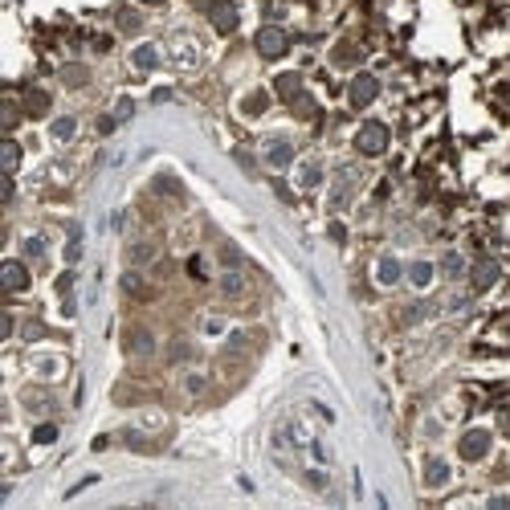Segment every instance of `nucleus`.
<instances>
[{
	"instance_id": "3",
	"label": "nucleus",
	"mask_w": 510,
	"mask_h": 510,
	"mask_svg": "<svg viewBox=\"0 0 510 510\" xmlns=\"http://www.w3.org/2000/svg\"><path fill=\"white\" fill-rule=\"evenodd\" d=\"M375 98H380V78H375V74H368V70H359L347 82V102L355 106V111H368Z\"/></svg>"
},
{
	"instance_id": "11",
	"label": "nucleus",
	"mask_w": 510,
	"mask_h": 510,
	"mask_svg": "<svg viewBox=\"0 0 510 510\" xmlns=\"http://www.w3.org/2000/svg\"><path fill=\"white\" fill-rule=\"evenodd\" d=\"M351 188H355V167H343L335 180V192H331V212H339L351 200Z\"/></svg>"
},
{
	"instance_id": "13",
	"label": "nucleus",
	"mask_w": 510,
	"mask_h": 510,
	"mask_svg": "<svg viewBox=\"0 0 510 510\" xmlns=\"http://www.w3.org/2000/svg\"><path fill=\"white\" fill-rule=\"evenodd\" d=\"M266 111H270V90L257 86V90H249L241 98V115L245 118H257V115H266Z\"/></svg>"
},
{
	"instance_id": "33",
	"label": "nucleus",
	"mask_w": 510,
	"mask_h": 510,
	"mask_svg": "<svg viewBox=\"0 0 510 510\" xmlns=\"http://www.w3.org/2000/svg\"><path fill=\"white\" fill-rule=\"evenodd\" d=\"M188 274H192L196 282H205V261H200V257H192V261H188Z\"/></svg>"
},
{
	"instance_id": "34",
	"label": "nucleus",
	"mask_w": 510,
	"mask_h": 510,
	"mask_svg": "<svg viewBox=\"0 0 510 510\" xmlns=\"http://www.w3.org/2000/svg\"><path fill=\"white\" fill-rule=\"evenodd\" d=\"M156 188H160V192H172V196H180V184H176V180H167V176H160Z\"/></svg>"
},
{
	"instance_id": "26",
	"label": "nucleus",
	"mask_w": 510,
	"mask_h": 510,
	"mask_svg": "<svg viewBox=\"0 0 510 510\" xmlns=\"http://www.w3.org/2000/svg\"><path fill=\"white\" fill-rule=\"evenodd\" d=\"M57 441V425H37L33 429V445H53Z\"/></svg>"
},
{
	"instance_id": "15",
	"label": "nucleus",
	"mask_w": 510,
	"mask_h": 510,
	"mask_svg": "<svg viewBox=\"0 0 510 510\" xmlns=\"http://www.w3.org/2000/svg\"><path fill=\"white\" fill-rule=\"evenodd\" d=\"M445 482H449V462L429 457V462H425V486H429V490H441Z\"/></svg>"
},
{
	"instance_id": "20",
	"label": "nucleus",
	"mask_w": 510,
	"mask_h": 510,
	"mask_svg": "<svg viewBox=\"0 0 510 510\" xmlns=\"http://www.w3.org/2000/svg\"><path fill=\"white\" fill-rule=\"evenodd\" d=\"M62 82H66L70 90H78V86L90 82V70H86V66H62Z\"/></svg>"
},
{
	"instance_id": "17",
	"label": "nucleus",
	"mask_w": 510,
	"mask_h": 510,
	"mask_svg": "<svg viewBox=\"0 0 510 510\" xmlns=\"http://www.w3.org/2000/svg\"><path fill=\"white\" fill-rule=\"evenodd\" d=\"M274 90H278V98H286V102H294L302 90V74H278V82H274Z\"/></svg>"
},
{
	"instance_id": "21",
	"label": "nucleus",
	"mask_w": 510,
	"mask_h": 510,
	"mask_svg": "<svg viewBox=\"0 0 510 510\" xmlns=\"http://www.w3.org/2000/svg\"><path fill=\"white\" fill-rule=\"evenodd\" d=\"M241 290H245V278H241L237 270H225V274H221V294H225V298H237Z\"/></svg>"
},
{
	"instance_id": "1",
	"label": "nucleus",
	"mask_w": 510,
	"mask_h": 510,
	"mask_svg": "<svg viewBox=\"0 0 510 510\" xmlns=\"http://www.w3.org/2000/svg\"><path fill=\"white\" fill-rule=\"evenodd\" d=\"M254 49H257V57L278 62V57L290 53V33H286L282 25H261V29H257V37H254Z\"/></svg>"
},
{
	"instance_id": "7",
	"label": "nucleus",
	"mask_w": 510,
	"mask_h": 510,
	"mask_svg": "<svg viewBox=\"0 0 510 510\" xmlns=\"http://www.w3.org/2000/svg\"><path fill=\"white\" fill-rule=\"evenodd\" d=\"M502 278V266L494 261V257H482V261H474V270H469V286L482 294V290H490L494 282Z\"/></svg>"
},
{
	"instance_id": "2",
	"label": "nucleus",
	"mask_w": 510,
	"mask_h": 510,
	"mask_svg": "<svg viewBox=\"0 0 510 510\" xmlns=\"http://www.w3.org/2000/svg\"><path fill=\"white\" fill-rule=\"evenodd\" d=\"M388 139H392V135H388V127H384L380 118H368V123L355 131V151H359V156H368V160H375V156H384V151H388Z\"/></svg>"
},
{
	"instance_id": "23",
	"label": "nucleus",
	"mask_w": 510,
	"mask_h": 510,
	"mask_svg": "<svg viewBox=\"0 0 510 510\" xmlns=\"http://www.w3.org/2000/svg\"><path fill=\"white\" fill-rule=\"evenodd\" d=\"M17 167H21V143L4 139V172H8V176H17Z\"/></svg>"
},
{
	"instance_id": "31",
	"label": "nucleus",
	"mask_w": 510,
	"mask_h": 510,
	"mask_svg": "<svg viewBox=\"0 0 510 510\" xmlns=\"http://www.w3.org/2000/svg\"><path fill=\"white\" fill-rule=\"evenodd\" d=\"M17 123H21V111H17V106H13V102H8V106H4V127H8V131H13V127H17Z\"/></svg>"
},
{
	"instance_id": "32",
	"label": "nucleus",
	"mask_w": 510,
	"mask_h": 510,
	"mask_svg": "<svg viewBox=\"0 0 510 510\" xmlns=\"http://www.w3.org/2000/svg\"><path fill=\"white\" fill-rule=\"evenodd\" d=\"M331 241H335V245H343V241H347V229H343V225H339V221H331Z\"/></svg>"
},
{
	"instance_id": "14",
	"label": "nucleus",
	"mask_w": 510,
	"mask_h": 510,
	"mask_svg": "<svg viewBox=\"0 0 510 510\" xmlns=\"http://www.w3.org/2000/svg\"><path fill=\"white\" fill-rule=\"evenodd\" d=\"M404 274H408V282H413L417 290H429V286H433V278H437V266H433V261H413Z\"/></svg>"
},
{
	"instance_id": "28",
	"label": "nucleus",
	"mask_w": 510,
	"mask_h": 510,
	"mask_svg": "<svg viewBox=\"0 0 510 510\" xmlns=\"http://www.w3.org/2000/svg\"><path fill=\"white\" fill-rule=\"evenodd\" d=\"M441 270H445L449 278H457V274H462V270H465V261H462V257H457V254H449V257H445V261H441Z\"/></svg>"
},
{
	"instance_id": "6",
	"label": "nucleus",
	"mask_w": 510,
	"mask_h": 510,
	"mask_svg": "<svg viewBox=\"0 0 510 510\" xmlns=\"http://www.w3.org/2000/svg\"><path fill=\"white\" fill-rule=\"evenodd\" d=\"M209 21H212V29H216L221 37H229V33H237V25H241V13H237L233 0H216L212 13H209Z\"/></svg>"
},
{
	"instance_id": "16",
	"label": "nucleus",
	"mask_w": 510,
	"mask_h": 510,
	"mask_svg": "<svg viewBox=\"0 0 510 510\" xmlns=\"http://www.w3.org/2000/svg\"><path fill=\"white\" fill-rule=\"evenodd\" d=\"M131 66L143 70V74H151L156 66H160V49H156V46H135V49H131Z\"/></svg>"
},
{
	"instance_id": "22",
	"label": "nucleus",
	"mask_w": 510,
	"mask_h": 510,
	"mask_svg": "<svg viewBox=\"0 0 510 510\" xmlns=\"http://www.w3.org/2000/svg\"><path fill=\"white\" fill-rule=\"evenodd\" d=\"M115 21H118V33H139L143 29V17L135 13V8H118Z\"/></svg>"
},
{
	"instance_id": "25",
	"label": "nucleus",
	"mask_w": 510,
	"mask_h": 510,
	"mask_svg": "<svg viewBox=\"0 0 510 510\" xmlns=\"http://www.w3.org/2000/svg\"><path fill=\"white\" fill-rule=\"evenodd\" d=\"M331 57H335V66H355V62H359V49L351 46V41H343V46H335Z\"/></svg>"
},
{
	"instance_id": "27",
	"label": "nucleus",
	"mask_w": 510,
	"mask_h": 510,
	"mask_svg": "<svg viewBox=\"0 0 510 510\" xmlns=\"http://www.w3.org/2000/svg\"><path fill=\"white\" fill-rule=\"evenodd\" d=\"M290 106H294V115H302V118H315V98H310V94H298V98H294Z\"/></svg>"
},
{
	"instance_id": "8",
	"label": "nucleus",
	"mask_w": 510,
	"mask_h": 510,
	"mask_svg": "<svg viewBox=\"0 0 510 510\" xmlns=\"http://www.w3.org/2000/svg\"><path fill=\"white\" fill-rule=\"evenodd\" d=\"M123 347H127V355H151L156 351V335L147 331V326H127V335H123Z\"/></svg>"
},
{
	"instance_id": "35",
	"label": "nucleus",
	"mask_w": 510,
	"mask_h": 510,
	"mask_svg": "<svg viewBox=\"0 0 510 510\" xmlns=\"http://www.w3.org/2000/svg\"><path fill=\"white\" fill-rule=\"evenodd\" d=\"M25 249H29L33 257H41V249H46V245H41V237H29V241H25Z\"/></svg>"
},
{
	"instance_id": "41",
	"label": "nucleus",
	"mask_w": 510,
	"mask_h": 510,
	"mask_svg": "<svg viewBox=\"0 0 510 510\" xmlns=\"http://www.w3.org/2000/svg\"><path fill=\"white\" fill-rule=\"evenodd\" d=\"M139 4H163V0H139Z\"/></svg>"
},
{
	"instance_id": "36",
	"label": "nucleus",
	"mask_w": 510,
	"mask_h": 510,
	"mask_svg": "<svg viewBox=\"0 0 510 510\" xmlns=\"http://www.w3.org/2000/svg\"><path fill=\"white\" fill-rule=\"evenodd\" d=\"M188 355V343H172V351H167V359H184Z\"/></svg>"
},
{
	"instance_id": "19",
	"label": "nucleus",
	"mask_w": 510,
	"mask_h": 510,
	"mask_svg": "<svg viewBox=\"0 0 510 510\" xmlns=\"http://www.w3.org/2000/svg\"><path fill=\"white\" fill-rule=\"evenodd\" d=\"M74 131H78V118H74V115H62V118H53V123H49V135H53L57 143H70Z\"/></svg>"
},
{
	"instance_id": "5",
	"label": "nucleus",
	"mask_w": 510,
	"mask_h": 510,
	"mask_svg": "<svg viewBox=\"0 0 510 510\" xmlns=\"http://www.w3.org/2000/svg\"><path fill=\"white\" fill-rule=\"evenodd\" d=\"M0 282H4V290H8V294H21V290H29L33 274H29V266H25V261L8 257V261H0Z\"/></svg>"
},
{
	"instance_id": "40",
	"label": "nucleus",
	"mask_w": 510,
	"mask_h": 510,
	"mask_svg": "<svg viewBox=\"0 0 510 510\" xmlns=\"http://www.w3.org/2000/svg\"><path fill=\"white\" fill-rule=\"evenodd\" d=\"M498 429H502V433H510V413H502V420H498Z\"/></svg>"
},
{
	"instance_id": "38",
	"label": "nucleus",
	"mask_w": 510,
	"mask_h": 510,
	"mask_svg": "<svg viewBox=\"0 0 510 510\" xmlns=\"http://www.w3.org/2000/svg\"><path fill=\"white\" fill-rule=\"evenodd\" d=\"M66 257H70V261H78V257H82V245H78V241H70V249H66Z\"/></svg>"
},
{
	"instance_id": "10",
	"label": "nucleus",
	"mask_w": 510,
	"mask_h": 510,
	"mask_svg": "<svg viewBox=\"0 0 510 510\" xmlns=\"http://www.w3.org/2000/svg\"><path fill=\"white\" fill-rule=\"evenodd\" d=\"M266 163H270V167H290V163H294V143L290 139H270L266 143Z\"/></svg>"
},
{
	"instance_id": "24",
	"label": "nucleus",
	"mask_w": 510,
	"mask_h": 510,
	"mask_svg": "<svg viewBox=\"0 0 510 510\" xmlns=\"http://www.w3.org/2000/svg\"><path fill=\"white\" fill-rule=\"evenodd\" d=\"M298 184L302 188H319L323 184V167H319V163H302L298 167Z\"/></svg>"
},
{
	"instance_id": "4",
	"label": "nucleus",
	"mask_w": 510,
	"mask_h": 510,
	"mask_svg": "<svg viewBox=\"0 0 510 510\" xmlns=\"http://www.w3.org/2000/svg\"><path fill=\"white\" fill-rule=\"evenodd\" d=\"M490 445H494L490 429H465L462 441H457V457H462V462H482L490 453Z\"/></svg>"
},
{
	"instance_id": "18",
	"label": "nucleus",
	"mask_w": 510,
	"mask_h": 510,
	"mask_svg": "<svg viewBox=\"0 0 510 510\" xmlns=\"http://www.w3.org/2000/svg\"><path fill=\"white\" fill-rule=\"evenodd\" d=\"M123 294H131V298H151V286H147V282H143V274H135V270H127V274H123Z\"/></svg>"
},
{
	"instance_id": "12",
	"label": "nucleus",
	"mask_w": 510,
	"mask_h": 510,
	"mask_svg": "<svg viewBox=\"0 0 510 510\" xmlns=\"http://www.w3.org/2000/svg\"><path fill=\"white\" fill-rule=\"evenodd\" d=\"M400 278H404V266H400V257L384 254L380 261H375V282H380V286H396Z\"/></svg>"
},
{
	"instance_id": "9",
	"label": "nucleus",
	"mask_w": 510,
	"mask_h": 510,
	"mask_svg": "<svg viewBox=\"0 0 510 510\" xmlns=\"http://www.w3.org/2000/svg\"><path fill=\"white\" fill-rule=\"evenodd\" d=\"M49 106H53L49 90H41V86H29V90H25V98H21L25 118H46V115H49Z\"/></svg>"
},
{
	"instance_id": "30",
	"label": "nucleus",
	"mask_w": 510,
	"mask_h": 510,
	"mask_svg": "<svg viewBox=\"0 0 510 510\" xmlns=\"http://www.w3.org/2000/svg\"><path fill=\"white\" fill-rule=\"evenodd\" d=\"M127 261H151V245H131V249H127Z\"/></svg>"
},
{
	"instance_id": "29",
	"label": "nucleus",
	"mask_w": 510,
	"mask_h": 510,
	"mask_svg": "<svg viewBox=\"0 0 510 510\" xmlns=\"http://www.w3.org/2000/svg\"><path fill=\"white\" fill-rule=\"evenodd\" d=\"M131 115H135V102H131V98H118V102H115V118H118V123H127Z\"/></svg>"
},
{
	"instance_id": "39",
	"label": "nucleus",
	"mask_w": 510,
	"mask_h": 510,
	"mask_svg": "<svg viewBox=\"0 0 510 510\" xmlns=\"http://www.w3.org/2000/svg\"><path fill=\"white\" fill-rule=\"evenodd\" d=\"M192 4H196V8H205V13H212V4H216V0H192Z\"/></svg>"
},
{
	"instance_id": "37",
	"label": "nucleus",
	"mask_w": 510,
	"mask_h": 510,
	"mask_svg": "<svg viewBox=\"0 0 510 510\" xmlns=\"http://www.w3.org/2000/svg\"><path fill=\"white\" fill-rule=\"evenodd\" d=\"M274 192H278V196H282V200H286V205H290V200H294V196H290V188L282 184V180H274Z\"/></svg>"
}]
</instances>
